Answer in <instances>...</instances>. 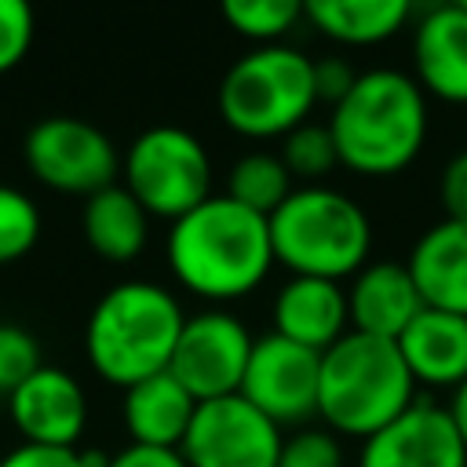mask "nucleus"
I'll return each mask as SVG.
<instances>
[{
    "instance_id": "nucleus-29",
    "label": "nucleus",
    "mask_w": 467,
    "mask_h": 467,
    "mask_svg": "<svg viewBox=\"0 0 467 467\" xmlns=\"http://www.w3.org/2000/svg\"><path fill=\"white\" fill-rule=\"evenodd\" d=\"M438 197L445 208V219H463L467 223V150L449 157L438 179Z\"/></svg>"
},
{
    "instance_id": "nucleus-12",
    "label": "nucleus",
    "mask_w": 467,
    "mask_h": 467,
    "mask_svg": "<svg viewBox=\"0 0 467 467\" xmlns=\"http://www.w3.org/2000/svg\"><path fill=\"white\" fill-rule=\"evenodd\" d=\"M358 467H467V445L449 405L416 398L401 416L361 441Z\"/></svg>"
},
{
    "instance_id": "nucleus-4",
    "label": "nucleus",
    "mask_w": 467,
    "mask_h": 467,
    "mask_svg": "<svg viewBox=\"0 0 467 467\" xmlns=\"http://www.w3.org/2000/svg\"><path fill=\"white\" fill-rule=\"evenodd\" d=\"M416 401V379L394 339L347 332L321 354L317 416L332 434L372 438Z\"/></svg>"
},
{
    "instance_id": "nucleus-28",
    "label": "nucleus",
    "mask_w": 467,
    "mask_h": 467,
    "mask_svg": "<svg viewBox=\"0 0 467 467\" xmlns=\"http://www.w3.org/2000/svg\"><path fill=\"white\" fill-rule=\"evenodd\" d=\"M33 11L22 0H0V77L22 66V58L33 47Z\"/></svg>"
},
{
    "instance_id": "nucleus-35",
    "label": "nucleus",
    "mask_w": 467,
    "mask_h": 467,
    "mask_svg": "<svg viewBox=\"0 0 467 467\" xmlns=\"http://www.w3.org/2000/svg\"><path fill=\"white\" fill-rule=\"evenodd\" d=\"M460 4H463V7H467V0H460Z\"/></svg>"
},
{
    "instance_id": "nucleus-24",
    "label": "nucleus",
    "mask_w": 467,
    "mask_h": 467,
    "mask_svg": "<svg viewBox=\"0 0 467 467\" xmlns=\"http://www.w3.org/2000/svg\"><path fill=\"white\" fill-rule=\"evenodd\" d=\"M44 234V215L36 201L18 190L0 182V266H11L26 259Z\"/></svg>"
},
{
    "instance_id": "nucleus-31",
    "label": "nucleus",
    "mask_w": 467,
    "mask_h": 467,
    "mask_svg": "<svg viewBox=\"0 0 467 467\" xmlns=\"http://www.w3.org/2000/svg\"><path fill=\"white\" fill-rule=\"evenodd\" d=\"M0 467H80V452L77 449H47V445L18 441L0 456Z\"/></svg>"
},
{
    "instance_id": "nucleus-2",
    "label": "nucleus",
    "mask_w": 467,
    "mask_h": 467,
    "mask_svg": "<svg viewBox=\"0 0 467 467\" xmlns=\"http://www.w3.org/2000/svg\"><path fill=\"white\" fill-rule=\"evenodd\" d=\"M325 124L343 168L387 179L405 171L427 142V95L416 77L401 69H365L358 73L354 88L332 106Z\"/></svg>"
},
{
    "instance_id": "nucleus-15",
    "label": "nucleus",
    "mask_w": 467,
    "mask_h": 467,
    "mask_svg": "<svg viewBox=\"0 0 467 467\" xmlns=\"http://www.w3.org/2000/svg\"><path fill=\"white\" fill-rule=\"evenodd\" d=\"M270 317L277 336L325 354L332 343H339L350 332L347 288L325 277H288L274 292Z\"/></svg>"
},
{
    "instance_id": "nucleus-13",
    "label": "nucleus",
    "mask_w": 467,
    "mask_h": 467,
    "mask_svg": "<svg viewBox=\"0 0 467 467\" xmlns=\"http://www.w3.org/2000/svg\"><path fill=\"white\" fill-rule=\"evenodd\" d=\"M7 416L18 438L29 445L77 449L88 427V394L73 372L58 365H40L7 398Z\"/></svg>"
},
{
    "instance_id": "nucleus-5",
    "label": "nucleus",
    "mask_w": 467,
    "mask_h": 467,
    "mask_svg": "<svg viewBox=\"0 0 467 467\" xmlns=\"http://www.w3.org/2000/svg\"><path fill=\"white\" fill-rule=\"evenodd\" d=\"M274 263L292 277H354L372 255V219L343 190L310 182L296 186L270 215Z\"/></svg>"
},
{
    "instance_id": "nucleus-3",
    "label": "nucleus",
    "mask_w": 467,
    "mask_h": 467,
    "mask_svg": "<svg viewBox=\"0 0 467 467\" xmlns=\"http://www.w3.org/2000/svg\"><path fill=\"white\" fill-rule=\"evenodd\" d=\"M186 310L171 288L157 281H117L106 288L84 321V354L109 387H135L168 372Z\"/></svg>"
},
{
    "instance_id": "nucleus-25",
    "label": "nucleus",
    "mask_w": 467,
    "mask_h": 467,
    "mask_svg": "<svg viewBox=\"0 0 467 467\" xmlns=\"http://www.w3.org/2000/svg\"><path fill=\"white\" fill-rule=\"evenodd\" d=\"M277 157L285 161V168L292 171V179H303V186L317 182L321 175H328L339 164V153H336V142H332L328 124H314V120H306L296 131H288L281 139Z\"/></svg>"
},
{
    "instance_id": "nucleus-16",
    "label": "nucleus",
    "mask_w": 467,
    "mask_h": 467,
    "mask_svg": "<svg viewBox=\"0 0 467 467\" xmlns=\"http://www.w3.org/2000/svg\"><path fill=\"white\" fill-rule=\"evenodd\" d=\"M350 328L379 339H398L409 321L423 310L420 288L405 263L398 259H368L347 288Z\"/></svg>"
},
{
    "instance_id": "nucleus-1",
    "label": "nucleus",
    "mask_w": 467,
    "mask_h": 467,
    "mask_svg": "<svg viewBox=\"0 0 467 467\" xmlns=\"http://www.w3.org/2000/svg\"><path fill=\"white\" fill-rule=\"evenodd\" d=\"M164 259L179 288L208 303L252 296L277 266L270 219L226 193H212L204 204L168 226Z\"/></svg>"
},
{
    "instance_id": "nucleus-7",
    "label": "nucleus",
    "mask_w": 467,
    "mask_h": 467,
    "mask_svg": "<svg viewBox=\"0 0 467 467\" xmlns=\"http://www.w3.org/2000/svg\"><path fill=\"white\" fill-rule=\"evenodd\" d=\"M120 179L150 219L175 223L212 197V157L193 131L153 124L124 150Z\"/></svg>"
},
{
    "instance_id": "nucleus-14",
    "label": "nucleus",
    "mask_w": 467,
    "mask_h": 467,
    "mask_svg": "<svg viewBox=\"0 0 467 467\" xmlns=\"http://www.w3.org/2000/svg\"><path fill=\"white\" fill-rule=\"evenodd\" d=\"M412 77L423 95L463 106L467 102V7L438 4L420 15L412 29Z\"/></svg>"
},
{
    "instance_id": "nucleus-20",
    "label": "nucleus",
    "mask_w": 467,
    "mask_h": 467,
    "mask_svg": "<svg viewBox=\"0 0 467 467\" xmlns=\"http://www.w3.org/2000/svg\"><path fill=\"white\" fill-rule=\"evenodd\" d=\"M80 230L88 248L106 263H131L142 255L150 241V215L146 208L124 190V182H113L91 197H84Z\"/></svg>"
},
{
    "instance_id": "nucleus-23",
    "label": "nucleus",
    "mask_w": 467,
    "mask_h": 467,
    "mask_svg": "<svg viewBox=\"0 0 467 467\" xmlns=\"http://www.w3.org/2000/svg\"><path fill=\"white\" fill-rule=\"evenodd\" d=\"M223 18L237 36L255 40V47H263V44H281L292 33V26L303 18V4L299 0H226Z\"/></svg>"
},
{
    "instance_id": "nucleus-33",
    "label": "nucleus",
    "mask_w": 467,
    "mask_h": 467,
    "mask_svg": "<svg viewBox=\"0 0 467 467\" xmlns=\"http://www.w3.org/2000/svg\"><path fill=\"white\" fill-rule=\"evenodd\" d=\"M449 416H452V423H456V431H460V438H463V445H467V383L452 390Z\"/></svg>"
},
{
    "instance_id": "nucleus-26",
    "label": "nucleus",
    "mask_w": 467,
    "mask_h": 467,
    "mask_svg": "<svg viewBox=\"0 0 467 467\" xmlns=\"http://www.w3.org/2000/svg\"><path fill=\"white\" fill-rule=\"evenodd\" d=\"M40 365L36 336L15 321H0V398H11Z\"/></svg>"
},
{
    "instance_id": "nucleus-17",
    "label": "nucleus",
    "mask_w": 467,
    "mask_h": 467,
    "mask_svg": "<svg viewBox=\"0 0 467 467\" xmlns=\"http://www.w3.org/2000/svg\"><path fill=\"white\" fill-rule=\"evenodd\" d=\"M416 387L456 390L467 383V317L423 306L394 339Z\"/></svg>"
},
{
    "instance_id": "nucleus-6",
    "label": "nucleus",
    "mask_w": 467,
    "mask_h": 467,
    "mask_svg": "<svg viewBox=\"0 0 467 467\" xmlns=\"http://www.w3.org/2000/svg\"><path fill=\"white\" fill-rule=\"evenodd\" d=\"M219 117L244 139H285L317 106L314 58L292 44H263L234 58L215 95Z\"/></svg>"
},
{
    "instance_id": "nucleus-10",
    "label": "nucleus",
    "mask_w": 467,
    "mask_h": 467,
    "mask_svg": "<svg viewBox=\"0 0 467 467\" xmlns=\"http://www.w3.org/2000/svg\"><path fill=\"white\" fill-rule=\"evenodd\" d=\"M281 427L241 394L197 401L190 431L179 445L190 467H277Z\"/></svg>"
},
{
    "instance_id": "nucleus-21",
    "label": "nucleus",
    "mask_w": 467,
    "mask_h": 467,
    "mask_svg": "<svg viewBox=\"0 0 467 467\" xmlns=\"http://www.w3.org/2000/svg\"><path fill=\"white\" fill-rule=\"evenodd\" d=\"M412 7L405 0H306L303 18L336 44L368 47L398 36Z\"/></svg>"
},
{
    "instance_id": "nucleus-34",
    "label": "nucleus",
    "mask_w": 467,
    "mask_h": 467,
    "mask_svg": "<svg viewBox=\"0 0 467 467\" xmlns=\"http://www.w3.org/2000/svg\"><path fill=\"white\" fill-rule=\"evenodd\" d=\"M77 452H80V467H109V456H113L102 449H77Z\"/></svg>"
},
{
    "instance_id": "nucleus-22",
    "label": "nucleus",
    "mask_w": 467,
    "mask_h": 467,
    "mask_svg": "<svg viewBox=\"0 0 467 467\" xmlns=\"http://www.w3.org/2000/svg\"><path fill=\"white\" fill-rule=\"evenodd\" d=\"M292 190H296L292 171L270 150H248L226 171V197H234L237 204H244L266 219L288 201Z\"/></svg>"
},
{
    "instance_id": "nucleus-9",
    "label": "nucleus",
    "mask_w": 467,
    "mask_h": 467,
    "mask_svg": "<svg viewBox=\"0 0 467 467\" xmlns=\"http://www.w3.org/2000/svg\"><path fill=\"white\" fill-rule=\"evenodd\" d=\"M252 343H255V336L248 332V325L223 306L186 314L168 372L197 401L241 394Z\"/></svg>"
},
{
    "instance_id": "nucleus-27",
    "label": "nucleus",
    "mask_w": 467,
    "mask_h": 467,
    "mask_svg": "<svg viewBox=\"0 0 467 467\" xmlns=\"http://www.w3.org/2000/svg\"><path fill=\"white\" fill-rule=\"evenodd\" d=\"M277 467H347V452L328 427H299L281 441Z\"/></svg>"
},
{
    "instance_id": "nucleus-11",
    "label": "nucleus",
    "mask_w": 467,
    "mask_h": 467,
    "mask_svg": "<svg viewBox=\"0 0 467 467\" xmlns=\"http://www.w3.org/2000/svg\"><path fill=\"white\" fill-rule=\"evenodd\" d=\"M317 387H321L317 350L299 347L277 332H266L252 343L241 398L252 401L277 427H299L310 416H317Z\"/></svg>"
},
{
    "instance_id": "nucleus-32",
    "label": "nucleus",
    "mask_w": 467,
    "mask_h": 467,
    "mask_svg": "<svg viewBox=\"0 0 467 467\" xmlns=\"http://www.w3.org/2000/svg\"><path fill=\"white\" fill-rule=\"evenodd\" d=\"M109 467H190L179 449H150V445H124L109 456Z\"/></svg>"
},
{
    "instance_id": "nucleus-30",
    "label": "nucleus",
    "mask_w": 467,
    "mask_h": 467,
    "mask_svg": "<svg viewBox=\"0 0 467 467\" xmlns=\"http://www.w3.org/2000/svg\"><path fill=\"white\" fill-rule=\"evenodd\" d=\"M358 73L347 58H314V88H317V102L336 106L350 88H354Z\"/></svg>"
},
{
    "instance_id": "nucleus-19",
    "label": "nucleus",
    "mask_w": 467,
    "mask_h": 467,
    "mask_svg": "<svg viewBox=\"0 0 467 467\" xmlns=\"http://www.w3.org/2000/svg\"><path fill=\"white\" fill-rule=\"evenodd\" d=\"M193 412H197V398L171 372H157L128 387L120 405L131 445H150V449H179Z\"/></svg>"
},
{
    "instance_id": "nucleus-18",
    "label": "nucleus",
    "mask_w": 467,
    "mask_h": 467,
    "mask_svg": "<svg viewBox=\"0 0 467 467\" xmlns=\"http://www.w3.org/2000/svg\"><path fill=\"white\" fill-rule=\"evenodd\" d=\"M405 266L420 288L423 306L467 317V223L463 219L431 223L416 237Z\"/></svg>"
},
{
    "instance_id": "nucleus-8",
    "label": "nucleus",
    "mask_w": 467,
    "mask_h": 467,
    "mask_svg": "<svg viewBox=\"0 0 467 467\" xmlns=\"http://www.w3.org/2000/svg\"><path fill=\"white\" fill-rule=\"evenodd\" d=\"M22 157L29 175L55 190L91 197L117 182L120 157L113 139L80 117H44L26 131Z\"/></svg>"
}]
</instances>
